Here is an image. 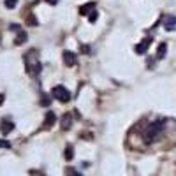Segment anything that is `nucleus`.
Returning <instances> with one entry per match:
<instances>
[{"instance_id": "f257e3e1", "label": "nucleus", "mask_w": 176, "mask_h": 176, "mask_svg": "<svg viewBox=\"0 0 176 176\" xmlns=\"http://www.w3.org/2000/svg\"><path fill=\"white\" fill-rule=\"evenodd\" d=\"M42 69V63L37 60V51H30L28 57H27V72L34 78H37Z\"/></svg>"}, {"instance_id": "f03ea898", "label": "nucleus", "mask_w": 176, "mask_h": 176, "mask_svg": "<svg viewBox=\"0 0 176 176\" xmlns=\"http://www.w3.org/2000/svg\"><path fill=\"white\" fill-rule=\"evenodd\" d=\"M162 127H164V122H162V120H160V122H155V123H152V125L144 130V134H143L144 143H146V144H152L157 137H158V134L162 132Z\"/></svg>"}, {"instance_id": "7ed1b4c3", "label": "nucleus", "mask_w": 176, "mask_h": 176, "mask_svg": "<svg viewBox=\"0 0 176 176\" xmlns=\"http://www.w3.org/2000/svg\"><path fill=\"white\" fill-rule=\"evenodd\" d=\"M51 95L60 100V102H69L71 100V92L65 88V86H62V85H57L53 90H51Z\"/></svg>"}, {"instance_id": "20e7f679", "label": "nucleus", "mask_w": 176, "mask_h": 176, "mask_svg": "<svg viewBox=\"0 0 176 176\" xmlns=\"http://www.w3.org/2000/svg\"><path fill=\"white\" fill-rule=\"evenodd\" d=\"M152 44V37H146V39H143L139 44L136 46V53L137 55H144L146 51H148V46Z\"/></svg>"}, {"instance_id": "39448f33", "label": "nucleus", "mask_w": 176, "mask_h": 176, "mask_svg": "<svg viewBox=\"0 0 176 176\" xmlns=\"http://www.w3.org/2000/svg\"><path fill=\"white\" fill-rule=\"evenodd\" d=\"M164 28H166L167 32L176 30V16H173V14L166 16V18H164Z\"/></svg>"}, {"instance_id": "423d86ee", "label": "nucleus", "mask_w": 176, "mask_h": 176, "mask_svg": "<svg viewBox=\"0 0 176 176\" xmlns=\"http://www.w3.org/2000/svg\"><path fill=\"white\" fill-rule=\"evenodd\" d=\"M0 130H2V134H9L11 130H14V122L13 120H2L0 122Z\"/></svg>"}, {"instance_id": "0eeeda50", "label": "nucleus", "mask_w": 176, "mask_h": 176, "mask_svg": "<svg viewBox=\"0 0 176 176\" xmlns=\"http://www.w3.org/2000/svg\"><path fill=\"white\" fill-rule=\"evenodd\" d=\"M71 125H72V115H71V113H65V115L62 116V122H60V129H62V130H69Z\"/></svg>"}, {"instance_id": "6e6552de", "label": "nucleus", "mask_w": 176, "mask_h": 176, "mask_svg": "<svg viewBox=\"0 0 176 176\" xmlns=\"http://www.w3.org/2000/svg\"><path fill=\"white\" fill-rule=\"evenodd\" d=\"M55 122H57V116H55V113H53V111H48V113H46V122H44L42 129H46V130H48V129H51Z\"/></svg>"}, {"instance_id": "1a4fd4ad", "label": "nucleus", "mask_w": 176, "mask_h": 176, "mask_svg": "<svg viewBox=\"0 0 176 176\" xmlns=\"http://www.w3.org/2000/svg\"><path fill=\"white\" fill-rule=\"evenodd\" d=\"M63 63H65L67 67L76 65V55L71 53V51H63Z\"/></svg>"}, {"instance_id": "9d476101", "label": "nucleus", "mask_w": 176, "mask_h": 176, "mask_svg": "<svg viewBox=\"0 0 176 176\" xmlns=\"http://www.w3.org/2000/svg\"><path fill=\"white\" fill-rule=\"evenodd\" d=\"M94 9H95V4H94V2L85 4V5H81V7H79V14H83V16H85V14H90Z\"/></svg>"}, {"instance_id": "9b49d317", "label": "nucleus", "mask_w": 176, "mask_h": 176, "mask_svg": "<svg viewBox=\"0 0 176 176\" xmlns=\"http://www.w3.org/2000/svg\"><path fill=\"white\" fill-rule=\"evenodd\" d=\"M63 157H65L67 162H71V160L74 158V146H72V144H67V146H65V153H63Z\"/></svg>"}, {"instance_id": "f8f14e48", "label": "nucleus", "mask_w": 176, "mask_h": 176, "mask_svg": "<svg viewBox=\"0 0 176 176\" xmlns=\"http://www.w3.org/2000/svg\"><path fill=\"white\" fill-rule=\"evenodd\" d=\"M166 51H167V44H166V42H162V44H158V51H157V58H164V57H166Z\"/></svg>"}, {"instance_id": "ddd939ff", "label": "nucleus", "mask_w": 176, "mask_h": 176, "mask_svg": "<svg viewBox=\"0 0 176 176\" xmlns=\"http://www.w3.org/2000/svg\"><path fill=\"white\" fill-rule=\"evenodd\" d=\"M25 41H27V34H25V32H20V35H18V39L14 41V44L20 46V44H23Z\"/></svg>"}, {"instance_id": "4468645a", "label": "nucleus", "mask_w": 176, "mask_h": 176, "mask_svg": "<svg viewBox=\"0 0 176 176\" xmlns=\"http://www.w3.org/2000/svg\"><path fill=\"white\" fill-rule=\"evenodd\" d=\"M4 4H5V7H7V9H14V7L18 5V0H5Z\"/></svg>"}, {"instance_id": "2eb2a0df", "label": "nucleus", "mask_w": 176, "mask_h": 176, "mask_svg": "<svg viewBox=\"0 0 176 176\" xmlns=\"http://www.w3.org/2000/svg\"><path fill=\"white\" fill-rule=\"evenodd\" d=\"M27 23H28V25H32V27H37V25H39V23H37V20H35V16H34V14H30V16L27 18Z\"/></svg>"}, {"instance_id": "dca6fc26", "label": "nucleus", "mask_w": 176, "mask_h": 176, "mask_svg": "<svg viewBox=\"0 0 176 176\" xmlns=\"http://www.w3.org/2000/svg\"><path fill=\"white\" fill-rule=\"evenodd\" d=\"M95 20H97V11L94 9V11L88 14V21H90V23H95Z\"/></svg>"}, {"instance_id": "f3484780", "label": "nucleus", "mask_w": 176, "mask_h": 176, "mask_svg": "<svg viewBox=\"0 0 176 176\" xmlns=\"http://www.w3.org/2000/svg\"><path fill=\"white\" fill-rule=\"evenodd\" d=\"M0 148H5L7 150V148H11V143L5 141V139H0Z\"/></svg>"}, {"instance_id": "a211bd4d", "label": "nucleus", "mask_w": 176, "mask_h": 176, "mask_svg": "<svg viewBox=\"0 0 176 176\" xmlns=\"http://www.w3.org/2000/svg\"><path fill=\"white\" fill-rule=\"evenodd\" d=\"M81 53H90V46L88 44H81Z\"/></svg>"}, {"instance_id": "6ab92c4d", "label": "nucleus", "mask_w": 176, "mask_h": 176, "mask_svg": "<svg viewBox=\"0 0 176 176\" xmlns=\"http://www.w3.org/2000/svg\"><path fill=\"white\" fill-rule=\"evenodd\" d=\"M21 27L20 25H11V30H20Z\"/></svg>"}, {"instance_id": "aec40b11", "label": "nucleus", "mask_w": 176, "mask_h": 176, "mask_svg": "<svg viewBox=\"0 0 176 176\" xmlns=\"http://www.w3.org/2000/svg\"><path fill=\"white\" fill-rule=\"evenodd\" d=\"M48 2H49V4H53V5H55V4H58V0H48Z\"/></svg>"}, {"instance_id": "412c9836", "label": "nucleus", "mask_w": 176, "mask_h": 176, "mask_svg": "<svg viewBox=\"0 0 176 176\" xmlns=\"http://www.w3.org/2000/svg\"><path fill=\"white\" fill-rule=\"evenodd\" d=\"M4 99H5V97H4V94H0V104L4 102Z\"/></svg>"}]
</instances>
